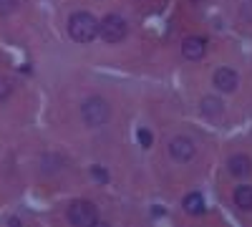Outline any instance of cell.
<instances>
[{
	"mask_svg": "<svg viewBox=\"0 0 252 227\" xmlns=\"http://www.w3.org/2000/svg\"><path fill=\"white\" fill-rule=\"evenodd\" d=\"M169 154H172V159H177V162H189V159H194L197 147H194L192 139L174 136V139L169 141Z\"/></svg>",
	"mask_w": 252,
	"mask_h": 227,
	"instance_id": "5",
	"label": "cell"
},
{
	"mask_svg": "<svg viewBox=\"0 0 252 227\" xmlns=\"http://www.w3.org/2000/svg\"><path fill=\"white\" fill-rule=\"evenodd\" d=\"M68 35L76 43H91L98 35V20L91 13H73L68 18Z\"/></svg>",
	"mask_w": 252,
	"mask_h": 227,
	"instance_id": "1",
	"label": "cell"
},
{
	"mask_svg": "<svg viewBox=\"0 0 252 227\" xmlns=\"http://www.w3.org/2000/svg\"><path fill=\"white\" fill-rule=\"evenodd\" d=\"M182 53H184V58H189V61H199V58L207 53V40H204L202 35H189V38H184Z\"/></svg>",
	"mask_w": 252,
	"mask_h": 227,
	"instance_id": "6",
	"label": "cell"
},
{
	"mask_svg": "<svg viewBox=\"0 0 252 227\" xmlns=\"http://www.w3.org/2000/svg\"><path fill=\"white\" fill-rule=\"evenodd\" d=\"M202 111H204V116H217V114L222 111L220 98H204V101H202Z\"/></svg>",
	"mask_w": 252,
	"mask_h": 227,
	"instance_id": "11",
	"label": "cell"
},
{
	"mask_svg": "<svg viewBox=\"0 0 252 227\" xmlns=\"http://www.w3.org/2000/svg\"><path fill=\"white\" fill-rule=\"evenodd\" d=\"M89 174H91V179H96L98 184H106V182H109V172L103 169V167H98V164H96V167H91Z\"/></svg>",
	"mask_w": 252,
	"mask_h": 227,
	"instance_id": "12",
	"label": "cell"
},
{
	"mask_svg": "<svg viewBox=\"0 0 252 227\" xmlns=\"http://www.w3.org/2000/svg\"><path fill=\"white\" fill-rule=\"evenodd\" d=\"M126 33H129V28H126V20L116 13L106 15L98 23V35L106 40V43H119V40L126 38Z\"/></svg>",
	"mask_w": 252,
	"mask_h": 227,
	"instance_id": "4",
	"label": "cell"
},
{
	"mask_svg": "<svg viewBox=\"0 0 252 227\" xmlns=\"http://www.w3.org/2000/svg\"><path fill=\"white\" fill-rule=\"evenodd\" d=\"M66 217L76 227H94V225H98V210H96V204L94 202H86V199L71 202L68 210H66Z\"/></svg>",
	"mask_w": 252,
	"mask_h": 227,
	"instance_id": "2",
	"label": "cell"
},
{
	"mask_svg": "<svg viewBox=\"0 0 252 227\" xmlns=\"http://www.w3.org/2000/svg\"><path fill=\"white\" fill-rule=\"evenodd\" d=\"M184 212H189V215H202L204 212V199H202L199 192H192V195L184 197Z\"/></svg>",
	"mask_w": 252,
	"mask_h": 227,
	"instance_id": "10",
	"label": "cell"
},
{
	"mask_svg": "<svg viewBox=\"0 0 252 227\" xmlns=\"http://www.w3.org/2000/svg\"><path fill=\"white\" fill-rule=\"evenodd\" d=\"M235 204L240 210H252V184H240L235 190Z\"/></svg>",
	"mask_w": 252,
	"mask_h": 227,
	"instance_id": "9",
	"label": "cell"
},
{
	"mask_svg": "<svg viewBox=\"0 0 252 227\" xmlns=\"http://www.w3.org/2000/svg\"><path fill=\"white\" fill-rule=\"evenodd\" d=\"M81 116H83V121H86L89 127H103V124L111 119V106L101 96H91V98L83 101Z\"/></svg>",
	"mask_w": 252,
	"mask_h": 227,
	"instance_id": "3",
	"label": "cell"
},
{
	"mask_svg": "<svg viewBox=\"0 0 252 227\" xmlns=\"http://www.w3.org/2000/svg\"><path fill=\"white\" fill-rule=\"evenodd\" d=\"M227 167H229V174L232 177H247L252 172V162L247 154H235V157H229Z\"/></svg>",
	"mask_w": 252,
	"mask_h": 227,
	"instance_id": "8",
	"label": "cell"
},
{
	"mask_svg": "<svg viewBox=\"0 0 252 227\" xmlns=\"http://www.w3.org/2000/svg\"><path fill=\"white\" fill-rule=\"evenodd\" d=\"M215 86L224 94H232L237 89V73L232 68H217L215 73Z\"/></svg>",
	"mask_w": 252,
	"mask_h": 227,
	"instance_id": "7",
	"label": "cell"
},
{
	"mask_svg": "<svg viewBox=\"0 0 252 227\" xmlns=\"http://www.w3.org/2000/svg\"><path fill=\"white\" fill-rule=\"evenodd\" d=\"M10 96V81H5L3 76H0V104Z\"/></svg>",
	"mask_w": 252,
	"mask_h": 227,
	"instance_id": "14",
	"label": "cell"
},
{
	"mask_svg": "<svg viewBox=\"0 0 252 227\" xmlns=\"http://www.w3.org/2000/svg\"><path fill=\"white\" fill-rule=\"evenodd\" d=\"M18 0H0V15H8L10 10H15Z\"/></svg>",
	"mask_w": 252,
	"mask_h": 227,
	"instance_id": "15",
	"label": "cell"
},
{
	"mask_svg": "<svg viewBox=\"0 0 252 227\" xmlns=\"http://www.w3.org/2000/svg\"><path fill=\"white\" fill-rule=\"evenodd\" d=\"M136 136H139V144H141L144 149H149V147H152L154 136H152V131H149V129H139V134H136Z\"/></svg>",
	"mask_w": 252,
	"mask_h": 227,
	"instance_id": "13",
	"label": "cell"
}]
</instances>
